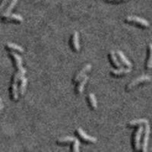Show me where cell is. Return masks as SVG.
<instances>
[{
    "mask_svg": "<svg viewBox=\"0 0 152 152\" xmlns=\"http://www.w3.org/2000/svg\"><path fill=\"white\" fill-rule=\"evenodd\" d=\"M2 20L6 22H12V21H15V22H22L23 21V18L21 17L20 15L17 14H12L9 15L6 17L2 18Z\"/></svg>",
    "mask_w": 152,
    "mask_h": 152,
    "instance_id": "7c38bea8",
    "label": "cell"
},
{
    "mask_svg": "<svg viewBox=\"0 0 152 152\" xmlns=\"http://www.w3.org/2000/svg\"><path fill=\"white\" fill-rule=\"evenodd\" d=\"M109 55H110V60L112 61V63L114 66L117 67L118 69L123 68V66H122V63L119 62L117 56H116V53L114 52V51H110Z\"/></svg>",
    "mask_w": 152,
    "mask_h": 152,
    "instance_id": "e0dca14e",
    "label": "cell"
},
{
    "mask_svg": "<svg viewBox=\"0 0 152 152\" xmlns=\"http://www.w3.org/2000/svg\"><path fill=\"white\" fill-rule=\"evenodd\" d=\"M131 70L132 69H130V68H127V69L120 68V69H111V73L114 76H123L129 74L131 72Z\"/></svg>",
    "mask_w": 152,
    "mask_h": 152,
    "instance_id": "5bb4252c",
    "label": "cell"
},
{
    "mask_svg": "<svg viewBox=\"0 0 152 152\" xmlns=\"http://www.w3.org/2000/svg\"><path fill=\"white\" fill-rule=\"evenodd\" d=\"M151 81V77L148 75H142L140 77L135 78V79L132 81L129 85L126 86V91H130L133 88L136 87L137 85L139 84L145 83V82H150Z\"/></svg>",
    "mask_w": 152,
    "mask_h": 152,
    "instance_id": "277c9868",
    "label": "cell"
},
{
    "mask_svg": "<svg viewBox=\"0 0 152 152\" xmlns=\"http://www.w3.org/2000/svg\"><path fill=\"white\" fill-rule=\"evenodd\" d=\"M75 138H73V137H63V138H59L58 140H57V143L59 144V145H62V144H68L70 143V142H73L75 141Z\"/></svg>",
    "mask_w": 152,
    "mask_h": 152,
    "instance_id": "ffe728a7",
    "label": "cell"
},
{
    "mask_svg": "<svg viewBox=\"0 0 152 152\" xmlns=\"http://www.w3.org/2000/svg\"><path fill=\"white\" fill-rule=\"evenodd\" d=\"M3 104H2V103H1V104H0V113L2 112V109H3Z\"/></svg>",
    "mask_w": 152,
    "mask_h": 152,
    "instance_id": "cb8c5ba5",
    "label": "cell"
},
{
    "mask_svg": "<svg viewBox=\"0 0 152 152\" xmlns=\"http://www.w3.org/2000/svg\"><path fill=\"white\" fill-rule=\"evenodd\" d=\"M88 77L86 75L84 76L83 78H81V80H79V81H78V85H77V87H76V93H77V94H82V93H83L84 91V88H85L86 84L88 83Z\"/></svg>",
    "mask_w": 152,
    "mask_h": 152,
    "instance_id": "9c48e42d",
    "label": "cell"
},
{
    "mask_svg": "<svg viewBox=\"0 0 152 152\" xmlns=\"http://www.w3.org/2000/svg\"><path fill=\"white\" fill-rule=\"evenodd\" d=\"M76 132H77V135L80 137V138L82 139L85 142H88V143H92L94 144L97 142V138H95V137L91 136V135H88L85 131H84L82 129L78 128L76 129Z\"/></svg>",
    "mask_w": 152,
    "mask_h": 152,
    "instance_id": "8992f818",
    "label": "cell"
},
{
    "mask_svg": "<svg viewBox=\"0 0 152 152\" xmlns=\"http://www.w3.org/2000/svg\"><path fill=\"white\" fill-rule=\"evenodd\" d=\"M145 132H144V137L143 140H142V143L141 145V149L143 152L147 151L148 148V140H149V136H150V126L149 123L145 125Z\"/></svg>",
    "mask_w": 152,
    "mask_h": 152,
    "instance_id": "5b68a950",
    "label": "cell"
},
{
    "mask_svg": "<svg viewBox=\"0 0 152 152\" xmlns=\"http://www.w3.org/2000/svg\"><path fill=\"white\" fill-rule=\"evenodd\" d=\"M79 146H80L79 141H78L77 138H75L74 142H73L72 148V150L73 151H75V152L79 151Z\"/></svg>",
    "mask_w": 152,
    "mask_h": 152,
    "instance_id": "7402d4cb",
    "label": "cell"
},
{
    "mask_svg": "<svg viewBox=\"0 0 152 152\" xmlns=\"http://www.w3.org/2000/svg\"><path fill=\"white\" fill-rule=\"evenodd\" d=\"M26 74V69L24 68L18 69L17 72H15L12 78V85H11V97L14 101H17L18 100V84L20 81L21 78L23 76H25Z\"/></svg>",
    "mask_w": 152,
    "mask_h": 152,
    "instance_id": "6da1fadb",
    "label": "cell"
},
{
    "mask_svg": "<svg viewBox=\"0 0 152 152\" xmlns=\"http://www.w3.org/2000/svg\"><path fill=\"white\" fill-rule=\"evenodd\" d=\"M72 46L73 50L76 53L79 52L81 46H80L79 41V34H78V31H75L73 33L72 37Z\"/></svg>",
    "mask_w": 152,
    "mask_h": 152,
    "instance_id": "ba28073f",
    "label": "cell"
},
{
    "mask_svg": "<svg viewBox=\"0 0 152 152\" xmlns=\"http://www.w3.org/2000/svg\"><path fill=\"white\" fill-rule=\"evenodd\" d=\"M1 103H2V98L0 97V104H1Z\"/></svg>",
    "mask_w": 152,
    "mask_h": 152,
    "instance_id": "484cf974",
    "label": "cell"
},
{
    "mask_svg": "<svg viewBox=\"0 0 152 152\" xmlns=\"http://www.w3.org/2000/svg\"><path fill=\"white\" fill-rule=\"evenodd\" d=\"M18 2V0H11L10 3H9V5H8L7 8L5 9H4V11L2 12V13L1 14V15H0V17L2 18H4V17H6V16H8L9 15L11 14V12H12V9H14L15 6V5L17 4Z\"/></svg>",
    "mask_w": 152,
    "mask_h": 152,
    "instance_id": "4fadbf2b",
    "label": "cell"
},
{
    "mask_svg": "<svg viewBox=\"0 0 152 152\" xmlns=\"http://www.w3.org/2000/svg\"><path fill=\"white\" fill-rule=\"evenodd\" d=\"M109 2H118V1H120V0H107Z\"/></svg>",
    "mask_w": 152,
    "mask_h": 152,
    "instance_id": "d4e9b609",
    "label": "cell"
},
{
    "mask_svg": "<svg viewBox=\"0 0 152 152\" xmlns=\"http://www.w3.org/2000/svg\"><path fill=\"white\" fill-rule=\"evenodd\" d=\"M5 47H6L8 50H12V51H16V52L20 53H24V49L21 47H20V46L15 44V43L9 42V43H7L5 44Z\"/></svg>",
    "mask_w": 152,
    "mask_h": 152,
    "instance_id": "ac0fdd59",
    "label": "cell"
},
{
    "mask_svg": "<svg viewBox=\"0 0 152 152\" xmlns=\"http://www.w3.org/2000/svg\"><path fill=\"white\" fill-rule=\"evenodd\" d=\"M116 54H117L118 57H119V61L121 62L122 64H123L124 66H126L127 68H130V69H132V62H130L129 59L128 58H127V57L124 55V53H123L122 51H120V50H118V51H116Z\"/></svg>",
    "mask_w": 152,
    "mask_h": 152,
    "instance_id": "30bf717a",
    "label": "cell"
},
{
    "mask_svg": "<svg viewBox=\"0 0 152 152\" xmlns=\"http://www.w3.org/2000/svg\"><path fill=\"white\" fill-rule=\"evenodd\" d=\"M9 1L10 0H2V2H1V3H0V15H1V14L2 13L5 6H6V5H7Z\"/></svg>",
    "mask_w": 152,
    "mask_h": 152,
    "instance_id": "603a6c76",
    "label": "cell"
},
{
    "mask_svg": "<svg viewBox=\"0 0 152 152\" xmlns=\"http://www.w3.org/2000/svg\"><path fill=\"white\" fill-rule=\"evenodd\" d=\"M88 101H89V104H90V106L92 109L94 110L97 109V99H96V97H95L94 94H88Z\"/></svg>",
    "mask_w": 152,
    "mask_h": 152,
    "instance_id": "d6986e66",
    "label": "cell"
},
{
    "mask_svg": "<svg viewBox=\"0 0 152 152\" xmlns=\"http://www.w3.org/2000/svg\"><path fill=\"white\" fill-rule=\"evenodd\" d=\"M9 55H10V56L12 57V59H13V60H14L15 65V66H16V68H17L18 70L20 69H21V68H23L22 59H21V57L18 54H17L16 53H15L14 51H12V52L9 53Z\"/></svg>",
    "mask_w": 152,
    "mask_h": 152,
    "instance_id": "8fae6325",
    "label": "cell"
},
{
    "mask_svg": "<svg viewBox=\"0 0 152 152\" xmlns=\"http://www.w3.org/2000/svg\"><path fill=\"white\" fill-rule=\"evenodd\" d=\"M126 21L128 23L135 24L138 26H141L145 28H148L150 27V24L147 20H145L142 18L138 17V16H128V17L126 18Z\"/></svg>",
    "mask_w": 152,
    "mask_h": 152,
    "instance_id": "7a4b0ae2",
    "label": "cell"
},
{
    "mask_svg": "<svg viewBox=\"0 0 152 152\" xmlns=\"http://www.w3.org/2000/svg\"><path fill=\"white\" fill-rule=\"evenodd\" d=\"M144 127L139 126L135 132V135L133 137V147L135 151H139L141 148V139L143 134Z\"/></svg>",
    "mask_w": 152,
    "mask_h": 152,
    "instance_id": "3957f363",
    "label": "cell"
},
{
    "mask_svg": "<svg viewBox=\"0 0 152 152\" xmlns=\"http://www.w3.org/2000/svg\"><path fill=\"white\" fill-rule=\"evenodd\" d=\"M21 82H20V86H19V91L18 93L19 94L23 96L26 91L27 88V84H28V78H25V76H23L22 78L20 79Z\"/></svg>",
    "mask_w": 152,
    "mask_h": 152,
    "instance_id": "2e32d148",
    "label": "cell"
},
{
    "mask_svg": "<svg viewBox=\"0 0 152 152\" xmlns=\"http://www.w3.org/2000/svg\"><path fill=\"white\" fill-rule=\"evenodd\" d=\"M147 69H151L152 66V48H151V43L148 45V59L147 62Z\"/></svg>",
    "mask_w": 152,
    "mask_h": 152,
    "instance_id": "44dd1931",
    "label": "cell"
},
{
    "mask_svg": "<svg viewBox=\"0 0 152 152\" xmlns=\"http://www.w3.org/2000/svg\"><path fill=\"white\" fill-rule=\"evenodd\" d=\"M91 68H92V66L91 64L85 65V66H84V67L80 70V71H78V72L76 73L74 79H73V82H75H75H78L79 80H81V78H83L88 72L90 71L91 69Z\"/></svg>",
    "mask_w": 152,
    "mask_h": 152,
    "instance_id": "52a82bcc",
    "label": "cell"
},
{
    "mask_svg": "<svg viewBox=\"0 0 152 152\" xmlns=\"http://www.w3.org/2000/svg\"><path fill=\"white\" fill-rule=\"evenodd\" d=\"M148 123V120L145 119H135V120H132L129 123L127 124V126L129 127H135V126H142V125H145Z\"/></svg>",
    "mask_w": 152,
    "mask_h": 152,
    "instance_id": "9a60e30c",
    "label": "cell"
}]
</instances>
